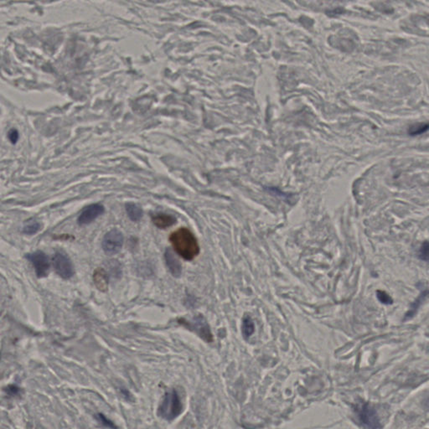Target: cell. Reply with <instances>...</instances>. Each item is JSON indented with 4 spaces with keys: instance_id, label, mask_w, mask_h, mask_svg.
Segmentation results:
<instances>
[{
    "instance_id": "obj_1",
    "label": "cell",
    "mask_w": 429,
    "mask_h": 429,
    "mask_svg": "<svg viewBox=\"0 0 429 429\" xmlns=\"http://www.w3.org/2000/svg\"><path fill=\"white\" fill-rule=\"evenodd\" d=\"M170 241L176 252L185 259H194L200 251L198 241L189 229H178L170 235Z\"/></svg>"
},
{
    "instance_id": "obj_2",
    "label": "cell",
    "mask_w": 429,
    "mask_h": 429,
    "mask_svg": "<svg viewBox=\"0 0 429 429\" xmlns=\"http://www.w3.org/2000/svg\"><path fill=\"white\" fill-rule=\"evenodd\" d=\"M184 410L183 402L176 389H171L165 394L160 406L158 414L167 421H173L178 417Z\"/></svg>"
},
{
    "instance_id": "obj_3",
    "label": "cell",
    "mask_w": 429,
    "mask_h": 429,
    "mask_svg": "<svg viewBox=\"0 0 429 429\" xmlns=\"http://www.w3.org/2000/svg\"><path fill=\"white\" fill-rule=\"evenodd\" d=\"M52 265L56 274L63 279H69L75 273L73 263L66 253L56 251L52 257Z\"/></svg>"
},
{
    "instance_id": "obj_4",
    "label": "cell",
    "mask_w": 429,
    "mask_h": 429,
    "mask_svg": "<svg viewBox=\"0 0 429 429\" xmlns=\"http://www.w3.org/2000/svg\"><path fill=\"white\" fill-rule=\"evenodd\" d=\"M26 258L33 265L36 276L39 278H43L48 276L51 267V262L49 256L44 251L38 250L26 255Z\"/></svg>"
},
{
    "instance_id": "obj_5",
    "label": "cell",
    "mask_w": 429,
    "mask_h": 429,
    "mask_svg": "<svg viewBox=\"0 0 429 429\" xmlns=\"http://www.w3.org/2000/svg\"><path fill=\"white\" fill-rule=\"evenodd\" d=\"M124 237L122 232L117 229H112L108 231L102 240V249L108 256H112L119 252L122 249Z\"/></svg>"
},
{
    "instance_id": "obj_6",
    "label": "cell",
    "mask_w": 429,
    "mask_h": 429,
    "mask_svg": "<svg viewBox=\"0 0 429 429\" xmlns=\"http://www.w3.org/2000/svg\"><path fill=\"white\" fill-rule=\"evenodd\" d=\"M181 323L186 325V327L189 328L190 330L196 332L202 340H205L206 342L212 341V335H211V330H210L208 324L204 319L203 316L196 315L190 321L184 320V322Z\"/></svg>"
},
{
    "instance_id": "obj_7",
    "label": "cell",
    "mask_w": 429,
    "mask_h": 429,
    "mask_svg": "<svg viewBox=\"0 0 429 429\" xmlns=\"http://www.w3.org/2000/svg\"><path fill=\"white\" fill-rule=\"evenodd\" d=\"M361 422L366 429H381L378 415L376 410L368 403L364 404L358 411Z\"/></svg>"
},
{
    "instance_id": "obj_8",
    "label": "cell",
    "mask_w": 429,
    "mask_h": 429,
    "mask_svg": "<svg viewBox=\"0 0 429 429\" xmlns=\"http://www.w3.org/2000/svg\"><path fill=\"white\" fill-rule=\"evenodd\" d=\"M104 207L100 204H92L86 206L85 208L82 209L81 214L79 215L77 223L80 226L90 224L96 220L98 216L104 213Z\"/></svg>"
},
{
    "instance_id": "obj_9",
    "label": "cell",
    "mask_w": 429,
    "mask_h": 429,
    "mask_svg": "<svg viewBox=\"0 0 429 429\" xmlns=\"http://www.w3.org/2000/svg\"><path fill=\"white\" fill-rule=\"evenodd\" d=\"M165 258L166 265L174 277H181V272H182L181 263L172 249H166Z\"/></svg>"
},
{
    "instance_id": "obj_10",
    "label": "cell",
    "mask_w": 429,
    "mask_h": 429,
    "mask_svg": "<svg viewBox=\"0 0 429 429\" xmlns=\"http://www.w3.org/2000/svg\"><path fill=\"white\" fill-rule=\"evenodd\" d=\"M93 281L100 291L102 292L107 291V286H108V277L104 269L102 268L96 269L93 274Z\"/></svg>"
},
{
    "instance_id": "obj_11",
    "label": "cell",
    "mask_w": 429,
    "mask_h": 429,
    "mask_svg": "<svg viewBox=\"0 0 429 429\" xmlns=\"http://www.w3.org/2000/svg\"><path fill=\"white\" fill-rule=\"evenodd\" d=\"M152 220L155 226L160 229L168 228L176 222V219L174 216L166 214H158L153 216Z\"/></svg>"
},
{
    "instance_id": "obj_12",
    "label": "cell",
    "mask_w": 429,
    "mask_h": 429,
    "mask_svg": "<svg viewBox=\"0 0 429 429\" xmlns=\"http://www.w3.org/2000/svg\"><path fill=\"white\" fill-rule=\"evenodd\" d=\"M125 209L127 211V216L132 221H139L140 219L142 218V210L140 206H137L134 203H127L125 206Z\"/></svg>"
},
{
    "instance_id": "obj_13",
    "label": "cell",
    "mask_w": 429,
    "mask_h": 429,
    "mask_svg": "<svg viewBox=\"0 0 429 429\" xmlns=\"http://www.w3.org/2000/svg\"><path fill=\"white\" fill-rule=\"evenodd\" d=\"M241 330H242V335H243L245 339H248L255 331V325H254L253 320H251V318L249 315L244 316Z\"/></svg>"
},
{
    "instance_id": "obj_14",
    "label": "cell",
    "mask_w": 429,
    "mask_h": 429,
    "mask_svg": "<svg viewBox=\"0 0 429 429\" xmlns=\"http://www.w3.org/2000/svg\"><path fill=\"white\" fill-rule=\"evenodd\" d=\"M41 229V224L40 221H36L35 219H31L27 221V223L24 226L23 231L24 234L28 235V236H32L34 234H36Z\"/></svg>"
},
{
    "instance_id": "obj_15",
    "label": "cell",
    "mask_w": 429,
    "mask_h": 429,
    "mask_svg": "<svg viewBox=\"0 0 429 429\" xmlns=\"http://www.w3.org/2000/svg\"><path fill=\"white\" fill-rule=\"evenodd\" d=\"M376 297L378 299L379 301H380L381 304H383V305H391V304L393 303V300L391 299V296H390L388 294H386L385 291L378 290V291L376 292Z\"/></svg>"
},
{
    "instance_id": "obj_16",
    "label": "cell",
    "mask_w": 429,
    "mask_h": 429,
    "mask_svg": "<svg viewBox=\"0 0 429 429\" xmlns=\"http://www.w3.org/2000/svg\"><path fill=\"white\" fill-rule=\"evenodd\" d=\"M419 257L424 261L428 259V242L425 241L419 251Z\"/></svg>"
},
{
    "instance_id": "obj_17",
    "label": "cell",
    "mask_w": 429,
    "mask_h": 429,
    "mask_svg": "<svg viewBox=\"0 0 429 429\" xmlns=\"http://www.w3.org/2000/svg\"><path fill=\"white\" fill-rule=\"evenodd\" d=\"M427 127H428L427 124L425 125V126H423L422 124L420 125V126H416V128L412 127V130L410 131V133L411 135L420 134L421 132H425L427 129Z\"/></svg>"
},
{
    "instance_id": "obj_18",
    "label": "cell",
    "mask_w": 429,
    "mask_h": 429,
    "mask_svg": "<svg viewBox=\"0 0 429 429\" xmlns=\"http://www.w3.org/2000/svg\"><path fill=\"white\" fill-rule=\"evenodd\" d=\"M98 416H99L100 420H101V421H102V424H103L104 426H108V427H111V428H116V426H114V424L112 423V421H110L109 420H107V417H106L104 415L99 414Z\"/></svg>"
}]
</instances>
